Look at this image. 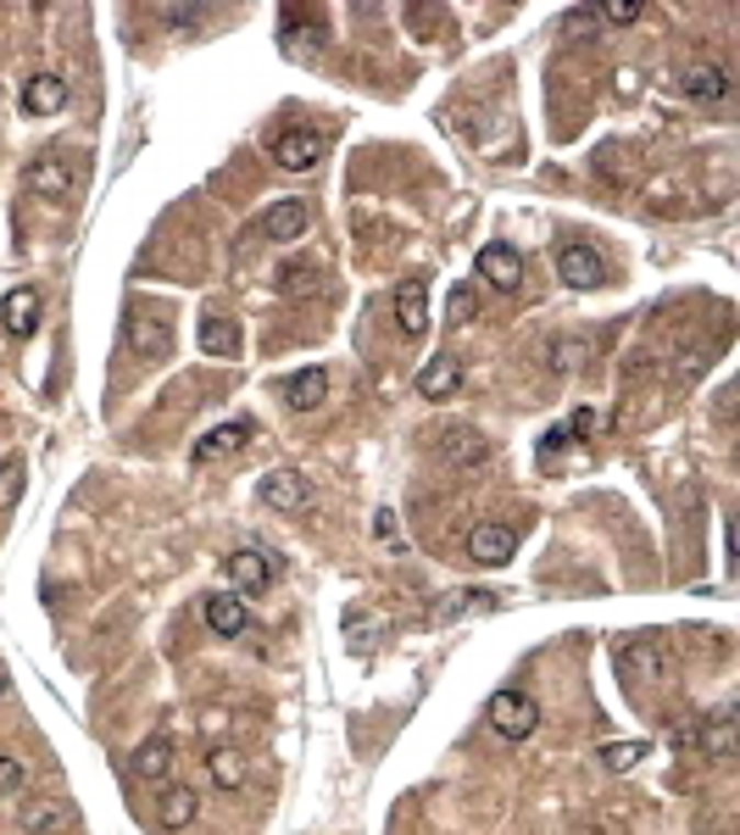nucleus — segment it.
Instances as JSON below:
<instances>
[{
	"instance_id": "nucleus-1",
	"label": "nucleus",
	"mask_w": 740,
	"mask_h": 835,
	"mask_svg": "<svg viewBox=\"0 0 740 835\" xmlns=\"http://www.w3.org/2000/svg\"><path fill=\"white\" fill-rule=\"evenodd\" d=\"M535 724H540L535 697H524V691H496L490 697V730H496L502 741H529Z\"/></svg>"
},
{
	"instance_id": "nucleus-2",
	"label": "nucleus",
	"mask_w": 740,
	"mask_h": 835,
	"mask_svg": "<svg viewBox=\"0 0 740 835\" xmlns=\"http://www.w3.org/2000/svg\"><path fill=\"white\" fill-rule=\"evenodd\" d=\"M557 279H562L568 290H596V285H607V257H602L596 245L573 240V245L557 250Z\"/></svg>"
},
{
	"instance_id": "nucleus-3",
	"label": "nucleus",
	"mask_w": 740,
	"mask_h": 835,
	"mask_svg": "<svg viewBox=\"0 0 740 835\" xmlns=\"http://www.w3.org/2000/svg\"><path fill=\"white\" fill-rule=\"evenodd\" d=\"M123 346H128L134 357H168V346H173L168 318H156V312H145V307H128V312H123Z\"/></svg>"
},
{
	"instance_id": "nucleus-4",
	"label": "nucleus",
	"mask_w": 740,
	"mask_h": 835,
	"mask_svg": "<svg viewBox=\"0 0 740 835\" xmlns=\"http://www.w3.org/2000/svg\"><path fill=\"white\" fill-rule=\"evenodd\" d=\"M223 574L234 579V597L251 602V597H262L268 584H273V557H268V552H234V557L223 563Z\"/></svg>"
},
{
	"instance_id": "nucleus-5",
	"label": "nucleus",
	"mask_w": 740,
	"mask_h": 835,
	"mask_svg": "<svg viewBox=\"0 0 740 835\" xmlns=\"http://www.w3.org/2000/svg\"><path fill=\"white\" fill-rule=\"evenodd\" d=\"M273 162L284 167V174H312V167L323 162V140L312 129H284L273 140Z\"/></svg>"
},
{
	"instance_id": "nucleus-6",
	"label": "nucleus",
	"mask_w": 740,
	"mask_h": 835,
	"mask_svg": "<svg viewBox=\"0 0 740 835\" xmlns=\"http://www.w3.org/2000/svg\"><path fill=\"white\" fill-rule=\"evenodd\" d=\"M201 619H206V630H212V635L234 641V635L251 630V602H239L234 591H217V597H206V602H201Z\"/></svg>"
},
{
	"instance_id": "nucleus-7",
	"label": "nucleus",
	"mask_w": 740,
	"mask_h": 835,
	"mask_svg": "<svg viewBox=\"0 0 740 835\" xmlns=\"http://www.w3.org/2000/svg\"><path fill=\"white\" fill-rule=\"evenodd\" d=\"M306 223H312V207H306V201H273V207L262 212L257 234H262V240H279V245H295V240L306 234Z\"/></svg>"
},
{
	"instance_id": "nucleus-8",
	"label": "nucleus",
	"mask_w": 740,
	"mask_h": 835,
	"mask_svg": "<svg viewBox=\"0 0 740 835\" xmlns=\"http://www.w3.org/2000/svg\"><path fill=\"white\" fill-rule=\"evenodd\" d=\"M513 552H518V530H513V524H479V530L468 535V557L484 563V568H502Z\"/></svg>"
},
{
	"instance_id": "nucleus-9",
	"label": "nucleus",
	"mask_w": 740,
	"mask_h": 835,
	"mask_svg": "<svg viewBox=\"0 0 740 835\" xmlns=\"http://www.w3.org/2000/svg\"><path fill=\"white\" fill-rule=\"evenodd\" d=\"M29 190L45 196V201H67V196H72V167H67L61 151H45V156L29 167Z\"/></svg>"
},
{
	"instance_id": "nucleus-10",
	"label": "nucleus",
	"mask_w": 740,
	"mask_h": 835,
	"mask_svg": "<svg viewBox=\"0 0 740 835\" xmlns=\"http://www.w3.org/2000/svg\"><path fill=\"white\" fill-rule=\"evenodd\" d=\"M262 501H268L273 513H301V508H312V485H306L301 474L279 468V474L262 479Z\"/></svg>"
},
{
	"instance_id": "nucleus-11",
	"label": "nucleus",
	"mask_w": 740,
	"mask_h": 835,
	"mask_svg": "<svg viewBox=\"0 0 740 835\" xmlns=\"http://www.w3.org/2000/svg\"><path fill=\"white\" fill-rule=\"evenodd\" d=\"M479 274L496 285V290H518L524 285V263H518V250L513 245H502V240H490L484 250H479Z\"/></svg>"
},
{
	"instance_id": "nucleus-12",
	"label": "nucleus",
	"mask_w": 740,
	"mask_h": 835,
	"mask_svg": "<svg viewBox=\"0 0 740 835\" xmlns=\"http://www.w3.org/2000/svg\"><path fill=\"white\" fill-rule=\"evenodd\" d=\"M440 457L451 468H479V463H490V441L479 430L457 424V430H440Z\"/></svg>"
},
{
	"instance_id": "nucleus-13",
	"label": "nucleus",
	"mask_w": 740,
	"mask_h": 835,
	"mask_svg": "<svg viewBox=\"0 0 740 835\" xmlns=\"http://www.w3.org/2000/svg\"><path fill=\"white\" fill-rule=\"evenodd\" d=\"M67 107V78L61 73H34L29 90H23V112L29 118H56Z\"/></svg>"
},
{
	"instance_id": "nucleus-14",
	"label": "nucleus",
	"mask_w": 740,
	"mask_h": 835,
	"mask_svg": "<svg viewBox=\"0 0 740 835\" xmlns=\"http://www.w3.org/2000/svg\"><path fill=\"white\" fill-rule=\"evenodd\" d=\"M395 323H401V334H429V290L418 285V279H406L401 290H395Z\"/></svg>"
},
{
	"instance_id": "nucleus-15",
	"label": "nucleus",
	"mask_w": 740,
	"mask_h": 835,
	"mask_svg": "<svg viewBox=\"0 0 740 835\" xmlns=\"http://www.w3.org/2000/svg\"><path fill=\"white\" fill-rule=\"evenodd\" d=\"M40 312H45L40 290H12L7 301H0V323H7V334H18V341L40 329Z\"/></svg>"
},
{
	"instance_id": "nucleus-16",
	"label": "nucleus",
	"mask_w": 740,
	"mask_h": 835,
	"mask_svg": "<svg viewBox=\"0 0 740 835\" xmlns=\"http://www.w3.org/2000/svg\"><path fill=\"white\" fill-rule=\"evenodd\" d=\"M462 390V363L457 357H435L424 374H418V396L424 401H451Z\"/></svg>"
},
{
	"instance_id": "nucleus-17",
	"label": "nucleus",
	"mask_w": 740,
	"mask_h": 835,
	"mask_svg": "<svg viewBox=\"0 0 740 835\" xmlns=\"http://www.w3.org/2000/svg\"><path fill=\"white\" fill-rule=\"evenodd\" d=\"M680 84H685L691 101H724V96H729V73L713 67V62H691V67L680 73Z\"/></svg>"
},
{
	"instance_id": "nucleus-18",
	"label": "nucleus",
	"mask_w": 740,
	"mask_h": 835,
	"mask_svg": "<svg viewBox=\"0 0 740 835\" xmlns=\"http://www.w3.org/2000/svg\"><path fill=\"white\" fill-rule=\"evenodd\" d=\"M245 441H251V424H217L212 435H201V441H195V452H190V457H195V463H223V457H234Z\"/></svg>"
},
{
	"instance_id": "nucleus-19",
	"label": "nucleus",
	"mask_w": 740,
	"mask_h": 835,
	"mask_svg": "<svg viewBox=\"0 0 740 835\" xmlns=\"http://www.w3.org/2000/svg\"><path fill=\"white\" fill-rule=\"evenodd\" d=\"M195 334H201V352H212V357H239V323L234 318H217V312H206L201 323H195Z\"/></svg>"
},
{
	"instance_id": "nucleus-20",
	"label": "nucleus",
	"mask_w": 740,
	"mask_h": 835,
	"mask_svg": "<svg viewBox=\"0 0 740 835\" xmlns=\"http://www.w3.org/2000/svg\"><path fill=\"white\" fill-rule=\"evenodd\" d=\"M195 813H201V791L195 786H168L161 791V830H184V824H195Z\"/></svg>"
},
{
	"instance_id": "nucleus-21",
	"label": "nucleus",
	"mask_w": 740,
	"mask_h": 835,
	"mask_svg": "<svg viewBox=\"0 0 740 835\" xmlns=\"http://www.w3.org/2000/svg\"><path fill=\"white\" fill-rule=\"evenodd\" d=\"M173 775V741L168 735H150L134 752V780H168Z\"/></svg>"
},
{
	"instance_id": "nucleus-22",
	"label": "nucleus",
	"mask_w": 740,
	"mask_h": 835,
	"mask_svg": "<svg viewBox=\"0 0 740 835\" xmlns=\"http://www.w3.org/2000/svg\"><path fill=\"white\" fill-rule=\"evenodd\" d=\"M273 285H279V296H317L323 290V268L312 263V257H295V263H284L279 274H273Z\"/></svg>"
},
{
	"instance_id": "nucleus-23",
	"label": "nucleus",
	"mask_w": 740,
	"mask_h": 835,
	"mask_svg": "<svg viewBox=\"0 0 740 835\" xmlns=\"http://www.w3.org/2000/svg\"><path fill=\"white\" fill-rule=\"evenodd\" d=\"M72 824V802H56V797H40L23 808V830L29 835H51V830H67Z\"/></svg>"
},
{
	"instance_id": "nucleus-24",
	"label": "nucleus",
	"mask_w": 740,
	"mask_h": 835,
	"mask_svg": "<svg viewBox=\"0 0 740 835\" xmlns=\"http://www.w3.org/2000/svg\"><path fill=\"white\" fill-rule=\"evenodd\" d=\"M323 396H328V374H323V368H301L295 379H284V401H290L295 412H312Z\"/></svg>"
},
{
	"instance_id": "nucleus-25",
	"label": "nucleus",
	"mask_w": 740,
	"mask_h": 835,
	"mask_svg": "<svg viewBox=\"0 0 740 835\" xmlns=\"http://www.w3.org/2000/svg\"><path fill=\"white\" fill-rule=\"evenodd\" d=\"M206 775H212V786H217V791H239V786H245V775H251V764H245L234 746H217L212 758H206Z\"/></svg>"
},
{
	"instance_id": "nucleus-26",
	"label": "nucleus",
	"mask_w": 740,
	"mask_h": 835,
	"mask_svg": "<svg viewBox=\"0 0 740 835\" xmlns=\"http://www.w3.org/2000/svg\"><path fill=\"white\" fill-rule=\"evenodd\" d=\"M696 746L713 752V758H729V752H735V708H724L718 719L696 724Z\"/></svg>"
},
{
	"instance_id": "nucleus-27",
	"label": "nucleus",
	"mask_w": 740,
	"mask_h": 835,
	"mask_svg": "<svg viewBox=\"0 0 740 835\" xmlns=\"http://www.w3.org/2000/svg\"><path fill=\"white\" fill-rule=\"evenodd\" d=\"M496 597L490 591H457V597H440V619H457V613H490Z\"/></svg>"
},
{
	"instance_id": "nucleus-28",
	"label": "nucleus",
	"mask_w": 740,
	"mask_h": 835,
	"mask_svg": "<svg viewBox=\"0 0 740 835\" xmlns=\"http://www.w3.org/2000/svg\"><path fill=\"white\" fill-rule=\"evenodd\" d=\"M646 752H651L646 741H613V746H602V764H607V769H635Z\"/></svg>"
},
{
	"instance_id": "nucleus-29",
	"label": "nucleus",
	"mask_w": 740,
	"mask_h": 835,
	"mask_svg": "<svg viewBox=\"0 0 740 835\" xmlns=\"http://www.w3.org/2000/svg\"><path fill=\"white\" fill-rule=\"evenodd\" d=\"M12 791H23V764L0 758V797H12Z\"/></svg>"
},
{
	"instance_id": "nucleus-30",
	"label": "nucleus",
	"mask_w": 740,
	"mask_h": 835,
	"mask_svg": "<svg viewBox=\"0 0 740 835\" xmlns=\"http://www.w3.org/2000/svg\"><path fill=\"white\" fill-rule=\"evenodd\" d=\"M18 490H23V474H18V468H0V508H12Z\"/></svg>"
},
{
	"instance_id": "nucleus-31",
	"label": "nucleus",
	"mask_w": 740,
	"mask_h": 835,
	"mask_svg": "<svg viewBox=\"0 0 740 835\" xmlns=\"http://www.w3.org/2000/svg\"><path fill=\"white\" fill-rule=\"evenodd\" d=\"M640 12H646V7H635V0H618V7H607L602 18H607V23H640Z\"/></svg>"
},
{
	"instance_id": "nucleus-32",
	"label": "nucleus",
	"mask_w": 740,
	"mask_h": 835,
	"mask_svg": "<svg viewBox=\"0 0 740 835\" xmlns=\"http://www.w3.org/2000/svg\"><path fill=\"white\" fill-rule=\"evenodd\" d=\"M568 441H573V435H568L562 424H557V430H546V441H540V463H551V457H557V446H568Z\"/></svg>"
},
{
	"instance_id": "nucleus-33",
	"label": "nucleus",
	"mask_w": 740,
	"mask_h": 835,
	"mask_svg": "<svg viewBox=\"0 0 740 835\" xmlns=\"http://www.w3.org/2000/svg\"><path fill=\"white\" fill-rule=\"evenodd\" d=\"M373 535H379V541H390V546L401 552V535H395V513H390V508H384V513L373 519Z\"/></svg>"
},
{
	"instance_id": "nucleus-34",
	"label": "nucleus",
	"mask_w": 740,
	"mask_h": 835,
	"mask_svg": "<svg viewBox=\"0 0 740 835\" xmlns=\"http://www.w3.org/2000/svg\"><path fill=\"white\" fill-rule=\"evenodd\" d=\"M201 18H206V12H195V7H173V12H168V23H179V29H190V23H201Z\"/></svg>"
},
{
	"instance_id": "nucleus-35",
	"label": "nucleus",
	"mask_w": 740,
	"mask_h": 835,
	"mask_svg": "<svg viewBox=\"0 0 740 835\" xmlns=\"http://www.w3.org/2000/svg\"><path fill=\"white\" fill-rule=\"evenodd\" d=\"M573 363H580V352H562V346L551 352V368H573Z\"/></svg>"
},
{
	"instance_id": "nucleus-36",
	"label": "nucleus",
	"mask_w": 740,
	"mask_h": 835,
	"mask_svg": "<svg viewBox=\"0 0 740 835\" xmlns=\"http://www.w3.org/2000/svg\"><path fill=\"white\" fill-rule=\"evenodd\" d=\"M0 697H7V680H0Z\"/></svg>"
}]
</instances>
